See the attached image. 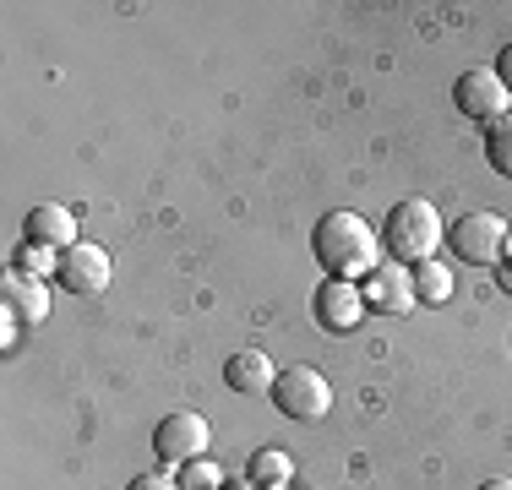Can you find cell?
Here are the masks:
<instances>
[{"instance_id":"1","label":"cell","mask_w":512,"mask_h":490,"mask_svg":"<svg viewBox=\"0 0 512 490\" xmlns=\"http://www.w3.org/2000/svg\"><path fill=\"white\" fill-rule=\"evenodd\" d=\"M311 251H316V267H322L327 278L355 284V278H371L376 267H382V229H371L360 213L333 207V213L316 218Z\"/></svg>"},{"instance_id":"2","label":"cell","mask_w":512,"mask_h":490,"mask_svg":"<svg viewBox=\"0 0 512 490\" xmlns=\"http://www.w3.org/2000/svg\"><path fill=\"white\" fill-rule=\"evenodd\" d=\"M442 240H447V224H442V213H436L425 196H404V202L387 207L382 251L393 256V262L420 267V262H431V256H436V245H442Z\"/></svg>"},{"instance_id":"3","label":"cell","mask_w":512,"mask_h":490,"mask_svg":"<svg viewBox=\"0 0 512 490\" xmlns=\"http://www.w3.org/2000/svg\"><path fill=\"white\" fill-rule=\"evenodd\" d=\"M507 240H512V224L502 213H463L458 224H447L453 256L458 262H474V267H496L507 256Z\"/></svg>"},{"instance_id":"4","label":"cell","mask_w":512,"mask_h":490,"mask_svg":"<svg viewBox=\"0 0 512 490\" xmlns=\"http://www.w3.org/2000/svg\"><path fill=\"white\" fill-rule=\"evenodd\" d=\"M273 409L284 420H322L333 409V382L322 371H311V365H289L273 382Z\"/></svg>"},{"instance_id":"5","label":"cell","mask_w":512,"mask_h":490,"mask_svg":"<svg viewBox=\"0 0 512 490\" xmlns=\"http://www.w3.org/2000/svg\"><path fill=\"white\" fill-rule=\"evenodd\" d=\"M207 447H213V425H207L202 414H191V409L164 414L158 431H153V452H158V463H169V469H186V463L207 458Z\"/></svg>"},{"instance_id":"6","label":"cell","mask_w":512,"mask_h":490,"mask_svg":"<svg viewBox=\"0 0 512 490\" xmlns=\"http://www.w3.org/2000/svg\"><path fill=\"white\" fill-rule=\"evenodd\" d=\"M453 104L469 120H485V126H496V120L512 115V93H507V82L496 77L491 66H469V71H463V77L453 82Z\"/></svg>"},{"instance_id":"7","label":"cell","mask_w":512,"mask_h":490,"mask_svg":"<svg viewBox=\"0 0 512 490\" xmlns=\"http://www.w3.org/2000/svg\"><path fill=\"white\" fill-rule=\"evenodd\" d=\"M311 311H316L322 333H355L365 322V294H360V284H344V278H322Z\"/></svg>"},{"instance_id":"8","label":"cell","mask_w":512,"mask_h":490,"mask_svg":"<svg viewBox=\"0 0 512 490\" xmlns=\"http://www.w3.org/2000/svg\"><path fill=\"white\" fill-rule=\"evenodd\" d=\"M360 294L371 311L382 316H409L414 305H420V294H414V267L404 262H382L371 278H360Z\"/></svg>"},{"instance_id":"9","label":"cell","mask_w":512,"mask_h":490,"mask_svg":"<svg viewBox=\"0 0 512 490\" xmlns=\"http://www.w3.org/2000/svg\"><path fill=\"white\" fill-rule=\"evenodd\" d=\"M55 284L71 289V294H104L109 289V251H104V245H93V240L66 245V251H60Z\"/></svg>"},{"instance_id":"10","label":"cell","mask_w":512,"mask_h":490,"mask_svg":"<svg viewBox=\"0 0 512 490\" xmlns=\"http://www.w3.org/2000/svg\"><path fill=\"white\" fill-rule=\"evenodd\" d=\"M22 229H28V245H50V251H66V245H77V213H71V207H60V202L28 207Z\"/></svg>"},{"instance_id":"11","label":"cell","mask_w":512,"mask_h":490,"mask_svg":"<svg viewBox=\"0 0 512 490\" xmlns=\"http://www.w3.org/2000/svg\"><path fill=\"white\" fill-rule=\"evenodd\" d=\"M0 294H6V311L17 316V322L39 327L44 316H50V289H44V278H28L22 267H11V273L0 278Z\"/></svg>"},{"instance_id":"12","label":"cell","mask_w":512,"mask_h":490,"mask_svg":"<svg viewBox=\"0 0 512 490\" xmlns=\"http://www.w3.org/2000/svg\"><path fill=\"white\" fill-rule=\"evenodd\" d=\"M224 382L235 387V392H273V382H278V371H273V360H267L262 349H240L235 360L224 365Z\"/></svg>"},{"instance_id":"13","label":"cell","mask_w":512,"mask_h":490,"mask_svg":"<svg viewBox=\"0 0 512 490\" xmlns=\"http://www.w3.org/2000/svg\"><path fill=\"white\" fill-rule=\"evenodd\" d=\"M289 474H295V463H289L278 447H262V452L251 458V485H256V490H284Z\"/></svg>"},{"instance_id":"14","label":"cell","mask_w":512,"mask_h":490,"mask_svg":"<svg viewBox=\"0 0 512 490\" xmlns=\"http://www.w3.org/2000/svg\"><path fill=\"white\" fill-rule=\"evenodd\" d=\"M414 294H420L425 305H447V300H453V273L431 256V262L414 267Z\"/></svg>"},{"instance_id":"15","label":"cell","mask_w":512,"mask_h":490,"mask_svg":"<svg viewBox=\"0 0 512 490\" xmlns=\"http://www.w3.org/2000/svg\"><path fill=\"white\" fill-rule=\"evenodd\" d=\"M485 158H491V169L502 180H512V115L496 120V126L485 131Z\"/></svg>"},{"instance_id":"16","label":"cell","mask_w":512,"mask_h":490,"mask_svg":"<svg viewBox=\"0 0 512 490\" xmlns=\"http://www.w3.org/2000/svg\"><path fill=\"white\" fill-rule=\"evenodd\" d=\"M218 485H224V469L213 458H197L180 469V490H218Z\"/></svg>"},{"instance_id":"17","label":"cell","mask_w":512,"mask_h":490,"mask_svg":"<svg viewBox=\"0 0 512 490\" xmlns=\"http://www.w3.org/2000/svg\"><path fill=\"white\" fill-rule=\"evenodd\" d=\"M17 267H22L28 278H55V273H60V251H50V245H28Z\"/></svg>"},{"instance_id":"18","label":"cell","mask_w":512,"mask_h":490,"mask_svg":"<svg viewBox=\"0 0 512 490\" xmlns=\"http://www.w3.org/2000/svg\"><path fill=\"white\" fill-rule=\"evenodd\" d=\"M126 490H180V480H169V474H137Z\"/></svg>"},{"instance_id":"19","label":"cell","mask_w":512,"mask_h":490,"mask_svg":"<svg viewBox=\"0 0 512 490\" xmlns=\"http://www.w3.org/2000/svg\"><path fill=\"white\" fill-rule=\"evenodd\" d=\"M496 77H502L507 93H512V39H507V49H502V60H496Z\"/></svg>"},{"instance_id":"20","label":"cell","mask_w":512,"mask_h":490,"mask_svg":"<svg viewBox=\"0 0 512 490\" xmlns=\"http://www.w3.org/2000/svg\"><path fill=\"white\" fill-rule=\"evenodd\" d=\"M17 327H22V322L6 311V333H0V343H6V349H17Z\"/></svg>"},{"instance_id":"21","label":"cell","mask_w":512,"mask_h":490,"mask_svg":"<svg viewBox=\"0 0 512 490\" xmlns=\"http://www.w3.org/2000/svg\"><path fill=\"white\" fill-rule=\"evenodd\" d=\"M496 289H502L507 300H512V262H502V273H496Z\"/></svg>"},{"instance_id":"22","label":"cell","mask_w":512,"mask_h":490,"mask_svg":"<svg viewBox=\"0 0 512 490\" xmlns=\"http://www.w3.org/2000/svg\"><path fill=\"white\" fill-rule=\"evenodd\" d=\"M480 490H512V480H485Z\"/></svg>"},{"instance_id":"23","label":"cell","mask_w":512,"mask_h":490,"mask_svg":"<svg viewBox=\"0 0 512 490\" xmlns=\"http://www.w3.org/2000/svg\"><path fill=\"white\" fill-rule=\"evenodd\" d=\"M507 251H512V240H507ZM507 262H512V256H507Z\"/></svg>"}]
</instances>
